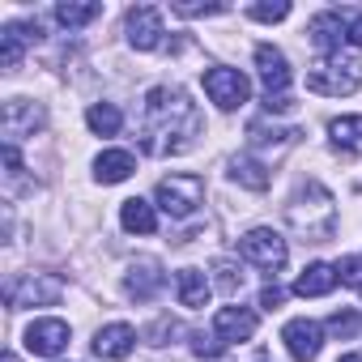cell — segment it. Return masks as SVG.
<instances>
[{
    "instance_id": "1",
    "label": "cell",
    "mask_w": 362,
    "mask_h": 362,
    "mask_svg": "<svg viewBox=\"0 0 362 362\" xmlns=\"http://www.w3.org/2000/svg\"><path fill=\"white\" fill-rule=\"evenodd\" d=\"M201 136V111L179 86H153L145 94V124H141V149L153 158L188 153Z\"/></svg>"
},
{
    "instance_id": "2",
    "label": "cell",
    "mask_w": 362,
    "mask_h": 362,
    "mask_svg": "<svg viewBox=\"0 0 362 362\" xmlns=\"http://www.w3.org/2000/svg\"><path fill=\"white\" fill-rule=\"evenodd\" d=\"M286 222H290V230H298L307 243H324V239H332V230H337V205H332V192L324 188V184H303L298 188V197L286 205Z\"/></svg>"
},
{
    "instance_id": "3",
    "label": "cell",
    "mask_w": 362,
    "mask_h": 362,
    "mask_svg": "<svg viewBox=\"0 0 362 362\" xmlns=\"http://www.w3.org/2000/svg\"><path fill=\"white\" fill-rule=\"evenodd\" d=\"M158 209L170 218H192L205 201V179L201 175H166L158 179Z\"/></svg>"
},
{
    "instance_id": "4",
    "label": "cell",
    "mask_w": 362,
    "mask_h": 362,
    "mask_svg": "<svg viewBox=\"0 0 362 362\" xmlns=\"http://www.w3.org/2000/svg\"><path fill=\"white\" fill-rule=\"evenodd\" d=\"M256 69H260V81H264V107L269 111H290L294 98H290V64H286V56L273 43H260L256 47Z\"/></svg>"
},
{
    "instance_id": "5",
    "label": "cell",
    "mask_w": 362,
    "mask_h": 362,
    "mask_svg": "<svg viewBox=\"0 0 362 362\" xmlns=\"http://www.w3.org/2000/svg\"><path fill=\"white\" fill-rule=\"evenodd\" d=\"M239 252H243V260H252L256 269H264V273H277L281 264H286V239L277 235V230H269V226H256V230H247L243 239H239Z\"/></svg>"
},
{
    "instance_id": "6",
    "label": "cell",
    "mask_w": 362,
    "mask_h": 362,
    "mask_svg": "<svg viewBox=\"0 0 362 362\" xmlns=\"http://www.w3.org/2000/svg\"><path fill=\"white\" fill-rule=\"evenodd\" d=\"M64 281L56 273H26L22 281L9 286V307H52L60 303Z\"/></svg>"
},
{
    "instance_id": "7",
    "label": "cell",
    "mask_w": 362,
    "mask_h": 362,
    "mask_svg": "<svg viewBox=\"0 0 362 362\" xmlns=\"http://www.w3.org/2000/svg\"><path fill=\"white\" fill-rule=\"evenodd\" d=\"M205 94L222 107V111H235V107H243L247 103V94H252V81L239 73V69H209L205 73Z\"/></svg>"
},
{
    "instance_id": "8",
    "label": "cell",
    "mask_w": 362,
    "mask_h": 362,
    "mask_svg": "<svg viewBox=\"0 0 362 362\" xmlns=\"http://www.w3.org/2000/svg\"><path fill=\"white\" fill-rule=\"evenodd\" d=\"M281 341H286V349H290L294 362H315L320 349H324V324H315V320H290L281 328Z\"/></svg>"
},
{
    "instance_id": "9",
    "label": "cell",
    "mask_w": 362,
    "mask_h": 362,
    "mask_svg": "<svg viewBox=\"0 0 362 362\" xmlns=\"http://www.w3.org/2000/svg\"><path fill=\"white\" fill-rule=\"evenodd\" d=\"M162 286H166V273H162V264H158L153 256H141V260L128 269V277H124V294H128L132 303H153Z\"/></svg>"
},
{
    "instance_id": "10",
    "label": "cell",
    "mask_w": 362,
    "mask_h": 362,
    "mask_svg": "<svg viewBox=\"0 0 362 362\" xmlns=\"http://www.w3.org/2000/svg\"><path fill=\"white\" fill-rule=\"evenodd\" d=\"M43 107L39 103H26V98H9L5 103V145H18L22 136H35L43 128Z\"/></svg>"
},
{
    "instance_id": "11",
    "label": "cell",
    "mask_w": 362,
    "mask_h": 362,
    "mask_svg": "<svg viewBox=\"0 0 362 362\" xmlns=\"http://www.w3.org/2000/svg\"><path fill=\"white\" fill-rule=\"evenodd\" d=\"M162 13L153 9V5H136V9H128V43L136 47V52H153V47H162Z\"/></svg>"
},
{
    "instance_id": "12",
    "label": "cell",
    "mask_w": 362,
    "mask_h": 362,
    "mask_svg": "<svg viewBox=\"0 0 362 362\" xmlns=\"http://www.w3.org/2000/svg\"><path fill=\"white\" fill-rule=\"evenodd\" d=\"M26 349L39 358H56L69 349V324L64 320H35L26 328Z\"/></svg>"
},
{
    "instance_id": "13",
    "label": "cell",
    "mask_w": 362,
    "mask_h": 362,
    "mask_svg": "<svg viewBox=\"0 0 362 362\" xmlns=\"http://www.w3.org/2000/svg\"><path fill=\"white\" fill-rule=\"evenodd\" d=\"M307 90L311 94H328V98H341V94H354L358 90V77L345 69V64H315L311 73H307Z\"/></svg>"
},
{
    "instance_id": "14",
    "label": "cell",
    "mask_w": 362,
    "mask_h": 362,
    "mask_svg": "<svg viewBox=\"0 0 362 362\" xmlns=\"http://www.w3.org/2000/svg\"><path fill=\"white\" fill-rule=\"evenodd\" d=\"M252 332H256V311H247V307H222V311L214 315V337H218L222 345L247 341Z\"/></svg>"
},
{
    "instance_id": "15",
    "label": "cell",
    "mask_w": 362,
    "mask_h": 362,
    "mask_svg": "<svg viewBox=\"0 0 362 362\" xmlns=\"http://www.w3.org/2000/svg\"><path fill=\"white\" fill-rule=\"evenodd\" d=\"M39 35H43L39 22H9L5 30H0V64H5V69H18L26 43H35Z\"/></svg>"
},
{
    "instance_id": "16",
    "label": "cell",
    "mask_w": 362,
    "mask_h": 362,
    "mask_svg": "<svg viewBox=\"0 0 362 362\" xmlns=\"http://www.w3.org/2000/svg\"><path fill=\"white\" fill-rule=\"evenodd\" d=\"M132 345H136L132 324H107V328H98V332H94V354H98V358H107V362L128 358V354H132Z\"/></svg>"
},
{
    "instance_id": "17",
    "label": "cell",
    "mask_w": 362,
    "mask_h": 362,
    "mask_svg": "<svg viewBox=\"0 0 362 362\" xmlns=\"http://www.w3.org/2000/svg\"><path fill=\"white\" fill-rule=\"evenodd\" d=\"M132 170H136V158L128 149H103L94 158V179L98 184H124Z\"/></svg>"
},
{
    "instance_id": "18",
    "label": "cell",
    "mask_w": 362,
    "mask_h": 362,
    "mask_svg": "<svg viewBox=\"0 0 362 362\" xmlns=\"http://www.w3.org/2000/svg\"><path fill=\"white\" fill-rule=\"evenodd\" d=\"M337 281H341V277H337V264H324V260H315V264H307V269L298 273V281H294V294H298V298H320V294H328Z\"/></svg>"
},
{
    "instance_id": "19",
    "label": "cell",
    "mask_w": 362,
    "mask_h": 362,
    "mask_svg": "<svg viewBox=\"0 0 362 362\" xmlns=\"http://www.w3.org/2000/svg\"><path fill=\"white\" fill-rule=\"evenodd\" d=\"M307 35H311V43H315L320 52H341V43H345V22H341V13H315V18L307 22Z\"/></svg>"
},
{
    "instance_id": "20",
    "label": "cell",
    "mask_w": 362,
    "mask_h": 362,
    "mask_svg": "<svg viewBox=\"0 0 362 362\" xmlns=\"http://www.w3.org/2000/svg\"><path fill=\"white\" fill-rule=\"evenodd\" d=\"M119 226H124L128 235H153V230H158V214H153L149 201L132 197V201H124V209H119Z\"/></svg>"
},
{
    "instance_id": "21",
    "label": "cell",
    "mask_w": 362,
    "mask_h": 362,
    "mask_svg": "<svg viewBox=\"0 0 362 362\" xmlns=\"http://www.w3.org/2000/svg\"><path fill=\"white\" fill-rule=\"evenodd\" d=\"M175 290H179V303L184 307H205L209 303V281L201 269H179L175 273Z\"/></svg>"
},
{
    "instance_id": "22",
    "label": "cell",
    "mask_w": 362,
    "mask_h": 362,
    "mask_svg": "<svg viewBox=\"0 0 362 362\" xmlns=\"http://www.w3.org/2000/svg\"><path fill=\"white\" fill-rule=\"evenodd\" d=\"M303 132L298 128H277V124H264V119H252V128H247V141L256 145V149H286V145H294Z\"/></svg>"
},
{
    "instance_id": "23",
    "label": "cell",
    "mask_w": 362,
    "mask_h": 362,
    "mask_svg": "<svg viewBox=\"0 0 362 362\" xmlns=\"http://www.w3.org/2000/svg\"><path fill=\"white\" fill-rule=\"evenodd\" d=\"M328 136L341 153H362V115H341L328 124Z\"/></svg>"
},
{
    "instance_id": "24",
    "label": "cell",
    "mask_w": 362,
    "mask_h": 362,
    "mask_svg": "<svg viewBox=\"0 0 362 362\" xmlns=\"http://www.w3.org/2000/svg\"><path fill=\"white\" fill-rule=\"evenodd\" d=\"M230 179H235L239 188H252V192H264L269 188V170L256 158H235L230 162Z\"/></svg>"
},
{
    "instance_id": "25",
    "label": "cell",
    "mask_w": 362,
    "mask_h": 362,
    "mask_svg": "<svg viewBox=\"0 0 362 362\" xmlns=\"http://www.w3.org/2000/svg\"><path fill=\"white\" fill-rule=\"evenodd\" d=\"M86 124H90V132H98V136H115V132L124 128V115H119L115 103H94V107L86 111Z\"/></svg>"
},
{
    "instance_id": "26",
    "label": "cell",
    "mask_w": 362,
    "mask_h": 362,
    "mask_svg": "<svg viewBox=\"0 0 362 362\" xmlns=\"http://www.w3.org/2000/svg\"><path fill=\"white\" fill-rule=\"evenodd\" d=\"M98 13H103V5H94V0H86V5H73V0L56 5V22H60L64 30H81V26H90Z\"/></svg>"
},
{
    "instance_id": "27",
    "label": "cell",
    "mask_w": 362,
    "mask_h": 362,
    "mask_svg": "<svg viewBox=\"0 0 362 362\" xmlns=\"http://www.w3.org/2000/svg\"><path fill=\"white\" fill-rule=\"evenodd\" d=\"M332 337H341V341H349V337H358V328H362V315L354 311V307H341V311H332L328 315V324H324Z\"/></svg>"
},
{
    "instance_id": "28",
    "label": "cell",
    "mask_w": 362,
    "mask_h": 362,
    "mask_svg": "<svg viewBox=\"0 0 362 362\" xmlns=\"http://www.w3.org/2000/svg\"><path fill=\"white\" fill-rule=\"evenodd\" d=\"M214 273H218L222 294H239V290H243V269H235L230 260H218V264H214Z\"/></svg>"
},
{
    "instance_id": "29",
    "label": "cell",
    "mask_w": 362,
    "mask_h": 362,
    "mask_svg": "<svg viewBox=\"0 0 362 362\" xmlns=\"http://www.w3.org/2000/svg\"><path fill=\"white\" fill-rule=\"evenodd\" d=\"M22 153H18V145H5V179H9V192H18L22 188Z\"/></svg>"
},
{
    "instance_id": "30",
    "label": "cell",
    "mask_w": 362,
    "mask_h": 362,
    "mask_svg": "<svg viewBox=\"0 0 362 362\" xmlns=\"http://www.w3.org/2000/svg\"><path fill=\"white\" fill-rule=\"evenodd\" d=\"M337 277H341L345 286H354V290H362V256H345V260L337 264Z\"/></svg>"
},
{
    "instance_id": "31",
    "label": "cell",
    "mask_w": 362,
    "mask_h": 362,
    "mask_svg": "<svg viewBox=\"0 0 362 362\" xmlns=\"http://www.w3.org/2000/svg\"><path fill=\"white\" fill-rule=\"evenodd\" d=\"M247 13L256 22H281V18H290V5H286V0H273V5H252Z\"/></svg>"
},
{
    "instance_id": "32",
    "label": "cell",
    "mask_w": 362,
    "mask_h": 362,
    "mask_svg": "<svg viewBox=\"0 0 362 362\" xmlns=\"http://www.w3.org/2000/svg\"><path fill=\"white\" fill-rule=\"evenodd\" d=\"M170 9L184 13V18H218V13H226V5H188V0H175Z\"/></svg>"
},
{
    "instance_id": "33",
    "label": "cell",
    "mask_w": 362,
    "mask_h": 362,
    "mask_svg": "<svg viewBox=\"0 0 362 362\" xmlns=\"http://www.w3.org/2000/svg\"><path fill=\"white\" fill-rule=\"evenodd\" d=\"M281 303H286V290H281V286H264V290H260V307H264V311H277Z\"/></svg>"
},
{
    "instance_id": "34",
    "label": "cell",
    "mask_w": 362,
    "mask_h": 362,
    "mask_svg": "<svg viewBox=\"0 0 362 362\" xmlns=\"http://www.w3.org/2000/svg\"><path fill=\"white\" fill-rule=\"evenodd\" d=\"M179 332V324L175 320H158L153 328H149V337H153V345H166V337H175Z\"/></svg>"
},
{
    "instance_id": "35",
    "label": "cell",
    "mask_w": 362,
    "mask_h": 362,
    "mask_svg": "<svg viewBox=\"0 0 362 362\" xmlns=\"http://www.w3.org/2000/svg\"><path fill=\"white\" fill-rule=\"evenodd\" d=\"M345 39H349L354 47H362V13H354V22L345 26Z\"/></svg>"
},
{
    "instance_id": "36",
    "label": "cell",
    "mask_w": 362,
    "mask_h": 362,
    "mask_svg": "<svg viewBox=\"0 0 362 362\" xmlns=\"http://www.w3.org/2000/svg\"><path fill=\"white\" fill-rule=\"evenodd\" d=\"M337 362H362V354H345V358H337Z\"/></svg>"
},
{
    "instance_id": "37",
    "label": "cell",
    "mask_w": 362,
    "mask_h": 362,
    "mask_svg": "<svg viewBox=\"0 0 362 362\" xmlns=\"http://www.w3.org/2000/svg\"><path fill=\"white\" fill-rule=\"evenodd\" d=\"M5 362H18V358H13V354H5Z\"/></svg>"
}]
</instances>
